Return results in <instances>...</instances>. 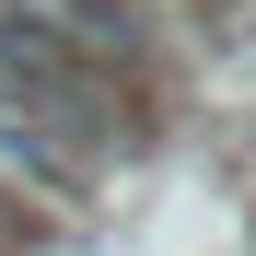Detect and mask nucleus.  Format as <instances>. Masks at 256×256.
Masks as SVG:
<instances>
[{
    "instance_id": "1",
    "label": "nucleus",
    "mask_w": 256,
    "mask_h": 256,
    "mask_svg": "<svg viewBox=\"0 0 256 256\" xmlns=\"http://www.w3.org/2000/svg\"><path fill=\"white\" fill-rule=\"evenodd\" d=\"M0 128H12V82H0Z\"/></svg>"
}]
</instances>
